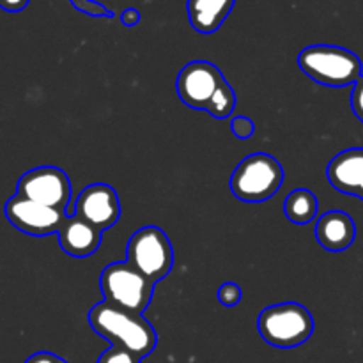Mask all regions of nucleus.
Returning a JSON list of instances; mask_svg holds the SVG:
<instances>
[{
    "mask_svg": "<svg viewBox=\"0 0 363 363\" xmlns=\"http://www.w3.org/2000/svg\"><path fill=\"white\" fill-rule=\"evenodd\" d=\"M89 325L99 337L108 340L110 346L131 351L142 360L147 358L158 344V333L144 315L108 301H101L89 311Z\"/></svg>",
    "mask_w": 363,
    "mask_h": 363,
    "instance_id": "nucleus-1",
    "label": "nucleus"
},
{
    "mask_svg": "<svg viewBox=\"0 0 363 363\" xmlns=\"http://www.w3.org/2000/svg\"><path fill=\"white\" fill-rule=\"evenodd\" d=\"M298 66L315 84L326 87L354 85L363 73V64L357 53L332 45H312L303 48L298 55Z\"/></svg>",
    "mask_w": 363,
    "mask_h": 363,
    "instance_id": "nucleus-2",
    "label": "nucleus"
},
{
    "mask_svg": "<svg viewBox=\"0 0 363 363\" xmlns=\"http://www.w3.org/2000/svg\"><path fill=\"white\" fill-rule=\"evenodd\" d=\"M262 340L279 350H293L312 337L315 328L311 311L296 301L264 308L257 321Z\"/></svg>",
    "mask_w": 363,
    "mask_h": 363,
    "instance_id": "nucleus-3",
    "label": "nucleus"
},
{
    "mask_svg": "<svg viewBox=\"0 0 363 363\" xmlns=\"http://www.w3.org/2000/svg\"><path fill=\"white\" fill-rule=\"evenodd\" d=\"M282 165L268 152H254L247 156L230 176V191L238 201L257 202L269 201L284 183Z\"/></svg>",
    "mask_w": 363,
    "mask_h": 363,
    "instance_id": "nucleus-4",
    "label": "nucleus"
},
{
    "mask_svg": "<svg viewBox=\"0 0 363 363\" xmlns=\"http://www.w3.org/2000/svg\"><path fill=\"white\" fill-rule=\"evenodd\" d=\"M99 286L105 301L130 312L144 314L152 300L156 284H152L128 261H119L103 269Z\"/></svg>",
    "mask_w": 363,
    "mask_h": 363,
    "instance_id": "nucleus-5",
    "label": "nucleus"
},
{
    "mask_svg": "<svg viewBox=\"0 0 363 363\" xmlns=\"http://www.w3.org/2000/svg\"><path fill=\"white\" fill-rule=\"evenodd\" d=\"M126 261L144 273L152 284L165 279L174 268V248L169 236L160 227L147 225L130 238Z\"/></svg>",
    "mask_w": 363,
    "mask_h": 363,
    "instance_id": "nucleus-6",
    "label": "nucleus"
},
{
    "mask_svg": "<svg viewBox=\"0 0 363 363\" xmlns=\"http://www.w3.org/2000/svg\"><path fill=\"white\" fill-rule=\"evenodd\" d=\"M71 181L67 174L59 167H35L20 177L16 195L39 202L48 208L66 211L71 201ZM67 213V211H66Z\"/></svg>",
    "mask_w": 363,
    "mask_h": 363,
    "instance_id": "nucleus-7",
    "label": "nucleus"
},
{
    "mask_svg": "<svg viewBox=\"0 0 363 363\" xmlns=\"http://www.w3.org/2000/svg\"><path fill=\"white\" fill-rule=\"evenodd\" d=\"M223 82L225 78L215 64L208 60H194L177 74V96L190 108L208 110Z\"/></svg>",
    "mask_w": 363,
    "mask_h": 363,
    "instance_id": "nucleus-8",
    "label": "nucleus"
},
{
    "mask_svg": "<svg viewBox=\"0 0 363 363\" xmlns=\"http://www.w3.org/2000/svg\"><path fill=\"white\" fill-rule=\"evenodd\" d=\"M6 218L9 220L14 229L28 234V236H50V234L59 233L64 220L67 218L66 211L48 208L39 202L25 199L21 195H14L6 202Z\"/></svg>",
    "mask_w": 363,
    "mask_h": 363,
    "instance_id": "nucleus-9",
    "label": "nucleus"
},
{
    "mask_svg": "<svg viewBox=\"0 0 363 363\" xmlns=\"http://www.w3.org/2000/svg\"><path fill=\"white\" fill-rule=\"evenodd\" d=\"M73 215L105 233L121 218L119 195L110 184H91L84 188L74 201Z\"/></svg>",
    "mask_w": 363,
    "mask_h": 363,
    "instance_id": "nucleus-10",
    "label": "nucleus"
},
{
    "mask_svg": "<svg viewBox=\"0 0 363 363\" xmlns=\"http://www.w3.org/2000/svg\"><path fill=\"white\" fill-rule=\"evenodd\" d=\"M326 177L335 190L363 201V147L339 152L328 163Z\"/></svg>",
    "mask_w": 363,
    "mask_h": 363,
    "instance_id": "nucleus-11",
    "label": "nucleus"
},
{
    "mask_svg": "<svg viewBox=\"0 0 363 363\" xmlns=\"http://www.w3.org/2000/svg\"><path fill=\"white\" fill-rule=\"evenodd\" d=\"M59 245L67 255L77 259L91 257L101 245L103 233L92 223L71 215L64 220L59 233Z\"/></svg>",
    "mask_w": 363,
    "mask_h": 363,
    "instance_id": "nucleus-12",
    "label": "nucleus"
},
{
    "mask_svg": "<svg viewBox=\"0 0 363 363\" xmlns=\"http://www.w3.org/2000/svg\"><path fill=\"white\" fill-rule=\"evenodd\" d=\"M315 238L318 243L328 252H344L354 243L357 225L347 213L340 209H332L319 216L315 223Z\"/></svg>",
    "mask_w": 363,
    "mask_h": 363,
    "instance_id": "nucleus-13",
    "label": "nucleus"
},
{
    "mask_svg": "<svg viewBox=\"0 0 363 363\" xmlns=\"http://www.w3.org/2000/svg\"><path fill=\"white\" fill-rule=\"evenodd\" d=\"M236 0H188V18L199 34H213L222 27Z\"/></svg>",
    "mask_w": 363,
    "mask_h": 363,
    "instance_id": "nucleus-14",
    "label": "nucleus"
},
{
    "mask_svg": "<svg viewBox=\"0 0 363 363\" xmlns=\"http://www.w3.org/2000/svg\"><path fill=\"white\" fill-rule=\"evenodd\" d=\"M318 197L311 190H307V188L293 190L286 197V202H284V213H286L287 220L296 223V225H307V223H311L318 216Z\"/></svg>",
    "mask_w": 363,
    "mask_h": 363,
    "instance_id": "nucleus-15",
    "label": "nucleus"
},
{
    "mask_svg": "<svg viewBox=\"0 0 363 363\" xmlns=\"http://www.w3.org/2000/svg\"><path fill=\"white\" fill-rule=\"evenodd\" d=\"M234 108H236V92H234L233 85L225 80L216 91L215 98L206 112L215 119H225V117L233 116Z\"/></svg>",
    "mask_w": 363,
    "mask_h": 363,
    "instance_id": "nucleus-16",
    "label": "nucleus"
},
{
    "mask_svg": "<svg viewBox=\"0 0 363 363\" xmlns=\"http://www.w3.org/2000/svg\"><path fill=\"white\" fill-rule=\"evenodd\" d=\"M71 6L80 13L87 14L92 18H113V11L106 9L103 4L96 2V0H69Z\"/></svg>",
    "mask_w": 363,
    "mask_h": 363,
    "instance_id": "nucleus-17",
    "label": "nucleus"
},
{
    "mask_svg": "<svg viewBox=\"0 0 363 363\" xmlns=\"http://www.w3.org/2000/svg\"><path fill=\"white\" fill-rule=\"evenodd\" d=\"M98 363H142V358H138L137 354H133L128 350H123L119 346H110L99 357Z\"/></svg>",
    "mask_w": 363,
    "mask_h": 363,
    "instance_id": "nucleus-18",
    "label": "nucleus"
},
{
    "mask_svg": "<svg viewBox=\"0 0 363 363\" xmlns=\"http://www.w3.org/2000/svg\"><path fill=\"white\" fill-rule=\"evenodd\" d=\"M243 298V291H241L240 286L233 282H227L223 286H220L218 289V301L223 305V307H236L238 303Z\"/></svg>",
    "mask_w": 363,
    "mask_h": 363,
    "instance_id": "nucleus-19",
    "label": "nucleus"
},
{
    "mask_svg": "<svg viewBox=\"0 0 363 363\" xmlns=\"http://www.w3.org/2000/svg\"><path fill=\"white\" fill-rule=\"evenodd\" d=\"M230 130H233L234 137L241 138V140H247L252 135L255 133V124L254 121L248 119V117L238 116L230 121Z\"/></svg>",
    "mask_w": 363,
    "mask_h": 363,
    "instance_id": "nucleus-20",
    "label": "nucleus"
},
{
    "mask_svg": "<svg viewBox=\"0 0 363 363\" xmlns=\"http://www.w3.org/2000/svg\"><path fill=\"white\" fill-rule=\"evenodd\" d=\"M351 108H353L354 116L363 123V73L358 78L357 84L353 85V92H351Z\"/></svg>",
    "mask_w": 363,
    "mask_h": 363,
    "instance_id": "nucleus-21",
    "label": "nucleus"
},
{
    "mask_svg": "<svg viewBox=\"0 0 363 363\" xmlns=\"http://www.w3.org/2000/svg\"><path fill=\"white\" fill-rule=\"evenodd\" d=\"M25 363H67L66 360H62L57 354L48 353V351H39V353H34L32 357H28Z\"/></svg>",
    "mask_w": 363,
    "mask_h": 363,
    "instance_id": "nucleus-22",
    "label": "nucleus"
},
{
    "mask_svg": "<svg viewBox=\"0 0 363 363\" xmlns=\"http://www.w3.org/2000/svg\"><path fill=\"white\" fill-rule=\"evenodd\" d=\"M30 0H0V9L7 11V13H20L28 6Z\"/></svg>",
    "mask_w": 363,
    "mask_h": 363,
    "instance_id": "nucleus-23",
    "label": "nucleus"
},
{
    "mask_svg": "<svg viewBox=\"0 0 363 363\" xmlns=\"http://www.w3.org/2000/svg\"><path fill=\"white\" fill-rule=\"evenodd\" d=\"M121 21H123V25H126V27H135V25L140 21V13H138L137 9H133V7H130V9H126L121 14Z\"/></svg>",
    "mask_w": 363,
    "mask_h": 363,
    "instance_id": "nucleus-24",
    "label": "nucleus"
}]
</instances>
